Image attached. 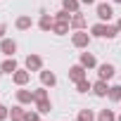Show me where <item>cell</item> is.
Wrapping results in <instances>:
<instances>
[{"label": "cell", "mask_w": 121, "mask_h": 121, "mask_svg": "<svg viewBox=\"0 0 121 121\" xmlns=\"http://www.w3.org/2000/svg\"><path fill=\"white\" fill-rule=\"evenodd\" d=\"M78 62H81L86 69H95V67H97V59H95V55H93V52H81Z\"/></svg>", "instance_id": "cell-15"}, {"label": "cell", "mask_w": 121, "mask_h": 121, "mask_svg": "<svg viewBox=\"0 0 121 121\" xmlns=\"http://www.w3.org/2000/svg\"><path fill=\"white\" fill-rule=\"evenodd\" d=\"M52 26H55V17H50V14H40V19H38V29L43 31V33H50L52 31Z\"/></svg>", "instance_id": "cell-9"}, {"label": "cell", "mask_w": 121, "mask_h": 121, "mask_svg": "<svg viewBox=\"0 0 121 121\" xmlns=\"http://www.w3.org/2000/svg\"><path fill=\"white\" fill-rule=\"evenodd\" d=\"M78 7H81V0H62V10H67V12H78Z\"/></svg>", "instance_id": "cell-18"}, {"label": "cell", "mask_w": 121, "mask_h": 121, "mask_svg": "<svg viewBox=\"0 0 121 121\" xmlns=\"http://www.w3.org/2000/svg\"><path fill=\"white\" fill-rule=\"evenodd\" d=\"M38 74H40V83H43L45 88H52V86H57V76H55L52 71H48V69H40Z\"/></svg>", "instance_id": "cell-10"}, {"label": "cell", "mask_w": 121, "mask_h": 121, "mask_svg": "<svg viewBox=\"0 0 121 121\" xmlns=\"http://www.w3.org/2000/svg\"><path fill=\"white\" fill-rule=\"evenodd\" d=\"M10 121H22V119H10Z\"/></svg>", "instance_id": "cell-33"}, {"label": "cell", "mask_w": 121, "mask_h": 121, "mask_svg": "<svg viewBox=\"0 0 121 121\" xmlns=\"http://www.w3.org/2000/svg\"><path fill=\"white\" fill-rule=\"evenodd\" d=\"M107 93H109V86H107V81L97 78V81L93 83V95H97V97H107Z\"/></svg>", "instance_id": "cell-14"}, {"label": "cell", "mask_w": 121, "mask_h": 121, "mask_svg": "<svg viewBox=\"0 0 121 121\" xmlns=\"http://www.w3.org/2000/svg\"><path fill=\"white\" fill-rule=\"evenodd\" d=\"M86 14H81V12H74L71 14V31H81V29H86Z\"/></svg>", "instance_id": "cell-12"}, {"label": "cell", "mask_w": 121, "mask_h": 121, "mask_svg": "<svg viewBox=\"0 0 121 121\" xmlns=\"http://www.w3.org/2000/svg\"><path fill=\"white\" fill-rule=\"evenodd\" d=\"M33 100H36V102H40V100H50V95H48V88H45V86L36 88V90H33Z\"/></svg>", "instance_id": "cell-24"}, {"label": "cell", "mask_w": 121, "mask_h": 121, "mask_svg": "<svg viewBox=\"0 0 121 121\" xmlns=\"http://www.w3.org/2000/svg\"><path fill=\"white\" fill-rule=\"evenodd\" d=\"M95 14H97L100 22H109V19L114 17V7H112L109 3H100V5L95 7Z\"/></svg>", "instance_id": "cell-3"}, {"label": "cell", "mask_w": 121, "mask_h": 121, "mask_svg": "<svg viewBox=\"0 0 121 121\" xmlns=\"http://www.w3.org/2000/svg\"><path fill=\"white\" fill-rule=\"evenodd\" d=\"M24 67L29 69V71H40L43 69V57L40 55H26V59H24Z\"/></svg>", "instance_id": "cell-4"}, {"label": "cell", "mask_w": 121, "mask_h": 121, "mask_svg": "<svg viewBox=\"0 0 121 121\" xmlns=\"http://www.w3.org/2000/svg\"><path fill=\"white\" fill-rule=\"evenodd\" d=\"M116 121H121V114H116Z\"/></svg>", "instance_id": "cell-32"}, {"label": "cell", "mask_w": 121, "mask_h": 121, "mask_svg": "<svg viewBox=\"0 0 121 121\" xmlns=\"http://www.w3.org/2000/svg\"><path fill=\"white\" fill-rule=\"evenodd\" d=\"M0 52H3L5 57H14V52H17V40H12V38H0Z\"/></svg>", "instance_id": "cell-6"}, {"label": "cell", "mask_w": 121, "mask_h": 121, "mask_svg": "<svg viewBox=\"0 0 121 121\" xmlns=\"http://www.w3.org/2000/svg\"><path fill=\"white\" fill-rule=\"evenodd\" d=\"M90 40H93V36H90L86 29H81V31H74V33H71V45H74V48H78V50H86V48L90 45Z\"/></svg>", "instance_id": "cell-2"}, {"label": "cell", "mask_w": 121, "mask_h": 121, "mask_svg": "<svg viewBox=\"0 0 121 121\" xmlns=\"http://www.w3.org/2000/svg\"><path fill=\"white\" fill-rule=\"evenodd\" d=\"M69 29H71V22H55L52 33H55V36H67V33H69Z\"/></svg>", "instance_id": "cell-17"}, {"label": "cell", "mask_w": 121, "mask_h": 121, "mask_svg": "<svg viewBox=\"0 0 121 121\" xmlns=\"http://www.w3.org/2000/svg\"><path fill=\"white\" fill-rule=\"evenodd\" d=\"M95 0H81V5H93Z\"/></svg>", "instance_id": "cell-30"}, {"label": "cell", "mask_w": 121, "mask_h": 121, "mask_svg": "<svg viewBox=\"0 0 121 121\" xmlns=\"http://www.w3.org/2000/svg\"><path fill=\"white\" fill-rule=\"evenodd\" d=\"M55 22H71V12H67V10L55 12Z\"/></svg>", "instance_id": "cell-27"}, {"label": "cell", "mask_w": 121, "mask_h": 121, "mask_svg": "<svg viewBox=\"0 0 121 121\" xmlns=\"http://www.w3.org/2000/svg\"><path fill=\"white\" fill-rule=\"evenodd\" d=\"M114 74H116V67H114V64H109V62H104V64H97V78H102V81H109V78H114Z\"/></svg>", "instance_id": "cell-5"}, {"label": "cell", "mask_w": 121, "mask_h": 121, "mask_svg": "<svg viewBox=\"0 0 121 121\" xmlns=\"http://www.w3.org/2000/svg\"><path fill=\"white\" fill-rule=\"evenodd\" d=\"M107 97H109L112 102H121V86H109Z\"/></svg>", "instance_id": "cell-22"}, {"label": "cell", "mask_w": 121, "mask_h": 121, "mask_svg": "<svg viewBox=\"0 0 121 121\" xmlns=\"http://www.w3.org/2000/svg\"><path fill=\"white\" fill-rule=\"evenodd\" d=\"M36 109H38L40 114H50V109H52V102H50V100H40V102H36Z\"/></svg>", "instance_id": "cell-25"}, {"label": "cell", "mask_w": 121, "mask_h": 121, "mask_svg": "<svg viewBox=\"0 0 121 121\" xmlns=\"http://www.w3.org/2000/svg\"><path fill=\"white\" fill-rule=\"evenodd\" d=\"M12 81H14V86L22 88V86H26V83L31 81V71H29L26 67H24V69H17V71L12 74Z\"/></svg>", "instance_id": "cell-7"}, {"label": "cell", "mask_w": 121, "mask_h": 121, "mask_svg": "<svg viewBox=\"0 0 121 121\" xmlns=\"http://www.w3.org/2000/svg\"><path fill=\"white\" fill-rule=\"evenodd\" d=\"M97 121H116V114L112 109H100L97 112Z\"/></svg>", "instance_id": "cell-23"}, {"label": "cell", "mask_w": 121, "mask_h": 121, "mask_svg": "<svg viewBox=\"0 0 121 121\" xmlns=\"http://www.w3.org/2000/svg\"><path fill=\"white\" fill-rule=\"evenodd\" d=\"M22 121H40V112H38V109H36V112H33V109H26V114H24Z\"/></svg>", "instance_id": "cell-26"}, {"label": "cell", "mask_w": 121, "mask_h": 121, "mask_svg": "<svg viewBox=\"0 0 121 121\" xmlns=\"http://www.w3.org/2000/svg\"><path fill=\"white\" fill-rule=\"evenodd\" d=\"M5 33H7V24L0 22V38H5Z\"/></svg>", "instance_id": "cell-29"}, {"label": "cell", "mask_w": 121, "mask_h": 121, "mask_svg": "<svg viewBox=\"0 0 121 121\" xmlns=\"http://www.w3.org/2000/svg\"><path fill=\"white\" fill-rule=\"evenodd\" d=\"M95 119H97V114L93 109H81L78 116H76V121H95Z\"/></svg>", "instance_id": "cell-20"}, {"label": "cell", "mask_w": 121, "mask_h": 121, "mask_svg": "<svg viewBox=\"0 0 121 121\" xmlns=\"http://www.w3.org/2000/svg\"><path fill=\"white\" fill-rule=\"evenodd\" d=\"M116 33H119L116 24L112 26V24L97 22V24H93V26H90V36H95V38H107V40H112V38H116Z\"/></svg>", "instance_id": "cell-1"}, {"label": "cell", "mask_w": 121, "mask_h": 121, "mask_svg": "<svg viewBox=\"0 0 121 121\" xmlns=\"http://www.w3.org/2000/svg\"><path fill=\"white\" fill-rule=\"evenodd\" d=\"M114 3H119V5H121V0H114Z\"/></svg>", "instance_id": "cell-34"}, {"label": "cell", "mask_w": 121, "mask_h": 121, "mask_svg": "<svg viewBox=\"0 0 121 121\" xmlns=\"http://www.w3.org/2000/svg\"><path fill=\"white\" fill-rule=\"evenodd\" d=\"M40 121H43V119H40Z\"/></svg>", "instance_id": "cell-35"}, {"label": "cell", "mask_w": 121, "mask_h": 121, "mask_svg": "<svg viewBox=\"0 0 121 121\" xmlns=\"http://www.w3.org/2000/svg\"><path fill=\"white\" fill-rule=\"evenodd\" d=\"M17 69H19V67H17V59H14V57H7L5 62L0 64V71H3V74H14Z\"/></svg>", "instance_id": "cell-16"}, {"label": "cell", "mask_w": 121, "mask_h": 121, "mask_svg": "<svg viewBox=\"0 0 121 121\" xmlns=\"http://www.w3.org/2000/svg\"><path fill=\"white\" fill-rule=\"evenodd\" d=\"M116 29H119V33H121V19H119V22H116Z\"/></svg>", "instance_id": "cell-31"}, {"label": "cell", "mask_w": 121, "mask_h": 121, "mask_svg": "<svg viewBox=\"0 0 121 121\" xmlns=\"http://www.w3.org/2000/svg\"><path fill=\"white\" fill-rule=\"evenodd\" d=\"M17 102H19V104H31V102H36V100H33V90H26V88L22 86V88L17 90Z\"/></svg>", "instance_id": "cell-11"}, {"label": "cell", "mask_w": 121, "mask_h": 121, "mask_svg": "<svg viewBox=\"0 0 121 121\" xmlns=\"http://www.w3.org/2000/svg\"><path fill=\"white\" fill-rule=\"evenodd\" d=\"M24 114H26V109H24V104H19V102L10 109V119H24Z\"/></svg>", "instance_id": "cell-21"}, {"label": "cell", "mask_w": 121, "mask_h": 121, "mask_svg": "<svg viewBox=\"0 0 121 121\" xmlns=\"http://www.w3.org/2000/svg\"><path fill=\"white\" fill-rule=\"evenodd\" d=\"M86 71H88V69H86L81 62H78V64H74V67H69V81H74V83H76V81L86 78V76H88Z\"/></svg>", "instance_id": "cell-8"}, {"label": "cell", "mask_w": 121, "mask_h": 121, "mask_svg": "<svg viewBox=\"0 0 121 121\" xmlns=\"http://www.w3.org/2000/svg\"><path fill=\"white\" fill-rule=\"evenodd\" d=\"M7 119H10V107L0 104V121H7Z\"/></svg>", "instance_id": "cell-28"}, {"label": "cell", "mask_w": 121, "mask_h": 121, "mask_svg": "<svg viewBox=\"0 0 121 121\" xmlns=\"http://www.w3.org/2000/svg\"><path fill=\"white\" fill-rule=\"evenodd\" d=\"M14 26H17L19 31H29V29L33 26V19H31V14H19V17H17V22H14Z\"/></svg>", "instance_id": "cell-13"}, {"label": "cell", "mask_w": 121, "mask_h": 121, "mask_svg": "<svg viewBox=\"0 0 121 121\" xmlns=\"http://www.w3.org/2000/svg\"><path fill=\"white\" fill-rule=\"evenodd\" d=\"M76 90L78 93H93V83L88 81V76L81 78V81H76Z\"/></svg>", "instance_id": "cell-19"}]
</instances>
